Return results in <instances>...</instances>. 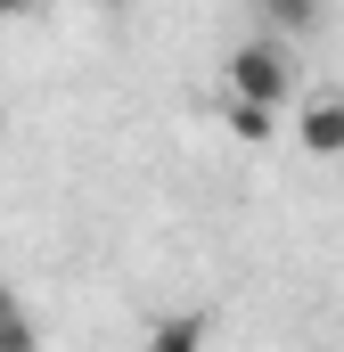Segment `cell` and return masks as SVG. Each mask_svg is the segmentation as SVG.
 I'll use <instances>...</instances> for the list:
<instances>
[{
    "label": "cell",
    "mask_w": 344,
    "mask_h": 352,
    "mask_svg": "<svg viewBox=\"0 0 344 352\" xmlns=\"http://www.w3.org/2000/svg\"><path fill=\"white\" fill-rule=\"evenodd\" d=\"M230 131H238L246 148H262V140H279V115H270V107H246V98H230Z\"/></svg>",
    "instance_id": "obj_4"
},
{
    "label": "cell",
    "mask_w": 344,
    "mask_h": 352,
    "mask_svg": "<svg viewBox=\"0 0 344 352\" xmlns=\"http://www.w3.org/2000/svg\"><path fill=\"white\" fill-rule=\"evenodd\" d=\"M295 131H303V148H312V156H344V98H312Z\"/></svg>",
    "instance_id": "obj_2"
},
{
    "label": "cell",
    "mask_w": 344,
    "mask_h": 352,
    "mask_svg": "<svg viewBox=\"0 0 344 352\" xmlns=\"http://www.w3.org/2000/svg\"><path fill=\"white\" fill-rule=\"evenodd\" d=\"M148 352H205V320H197V311L156 320V328H148Z\"/></svg>",
    "instance_id": "obj_3"
},
{
    "label": "cell",
    "mask_w": 344,
    "mask_h": 352,
    "mask_svg": "<svg viewBox=\"0 0 344 352\" xmlns=\"http://www.w3.org/2000/svg\"><path fill=\"white\" fill-rule=\"evenodd\" d=\"M222 74H230V98H246V107H270V115H279V98L295 90V82H287V50H279V41H238Z\"/></svg>",
    "instance_id": "obj_1"
},
{
    "label": "cell",
    "mask_w": 344,
    "mask_h": 352,
    "mask_svg": "<svg viewBox=\"0 0 344 352\" xmlns=\"http://www.w3.org/2000/svg\"><path fill=\"white\" fill-rule=\"evenodd\" d=\"M0 311H8V287H0Z\"/></svg>",
    "instance_id": "obj_7"
},
{
    "label": "cell",
    "mask_w": 344,
    "mask_h": 352,
    "mask_svg": "<svg viewBox=\"0 0 344 352\" xmlns=\"http://www.w3.org/2000/svg\"><path fill=\"white\" fill-rule=\"evenodd\" d=\"M0 352H41V328H33V320H25L17 303L0 311Z\"/></svg>",
    "instance_id": "obj_6"
},
{
    "label": "cell",
    "mask_w": 344,
    "mask_h": 352,
    "mask_svg": "<svg viewBox=\"0 0 344 352\" xmlns=\"http://www.w3.org/2000/svg\"><path fill=\"white\" fill-rule=\"evenodd\" d=\"M262 25H270V33H312L320 8H312V0H262Z\"/></svg>",
    "instance_id": "obj_5"
}]
</instances>
